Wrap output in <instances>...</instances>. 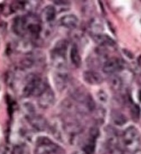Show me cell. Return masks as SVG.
Here are the masks:
<instances>
[{"mask_svg":"<svg viewBox=\"0 0 141 154\" xmlns=\"http://www.w3.org/2000/svg\"><path fill=\"white\" fill-rule=\"evenodd\" d=\"M28 121L30 122L32 127L38 131H43L47 127L46 121L40 115H33L30 118H28Z\"/></svg>","mask_w":141,"mask_h":154,"instance_id":"obj_9","label":"cell"},{"mask_svg":"<svg viewBox=\"0 0 141 154\" xmlns=\"http://www.w3.org/2000/svg\"><path fill=\"white\" fill-rule=\"evenodd\" d=\"M123 68L121 60L118 58H111L105 62L103 66V70L106 74H113L115 72L120 71Z\"/></svg>","mask_w":141,"mask_h":154,"instance_id":"obj_6","label":"cell"},{"mask_svg":"<svg viewBox=\"0 0 141 154\" xmlns=\"http://www.w3.org/2000/svg\"><path fill=\"white\" fill-rule=\"evenodd\" d=\"M94 40L96 41L97 44L102 46L105 45H109V46H113L115 45V41L112 38L109 37L106 34H103V33H98L94 35Z\"/></svg>","mask_w":141,"mask_h":154,"instance_id":"obj_10","label":"cell"},{"mask_svg":"<svg viewBox=\"0 0 141 154\" xmlns=\"http://www.w3.org/2000/svg\"><path fill=\"white\" fill-rule=\"evenodd\" d=\"M134 154H141V150H137V151H135Z\"/></svg>","mask_w":141,"mask_h":154,"instance_id":"obj_26","label":"cell"},{"mask_svg":"<svg viewBox=\"0 0 141 154\" xmlns=\"http://www.w3.org/2000/svg\"><path fill=\"white\" fill-rule=\"evenodd\" d=\"M74 154H86L85 152H84L83 150H81V151H78V152H75Z\"/></svg>","mask_w":141,"mask_h":154,"instance_id":"obj_24","label":"cell"},{"mask_svg":"<svg viewBox=\"0 0 141 154\" xmlns=\"http://www.w3.org/2000/svg\"><path fill=\"white\" fill-rule=\"evenodd\" d=\"M24 2H21V1H17V2H13L11 4V9L13 10H21L24 8Z\"/></svg>","mask_w":141,"mask_h":154,"instance_id":"obj_20","label":"cell"},{"mask_svg":"<svg viewBox=\"0 0 141 154\" xmlns=\"http://www.w3.org/2000/svg\"><path fill=\"white\" fill-rule=\"evenodd\" d=\"M83 102L89 110L92 111V110H95V107H96L95 106V102H94V100L92 99V98L90 96V95H86V98H85V100H84Z\"/></svg>","mask_w":141,"mask_h":154,"instance_id":"obj_19","label":"cell"},{"mask_svg":"<svg viewBox=\"0 0 141 154\" xmlns=\"http://www.w3.org/2000/svg\"><path fill=\"white\" fill-rule=\"evenodd\" d=\"M138 98H139L140 101L141 102V90H140V91H139V93H138Z\"/></svg>","mask_w":141,"mask_h":154,"instance_id":"obj_25","label":"cell"},{"mask_svg":"<svg viewBox=\"0 0 141 154\" xmlns=\"http://www.w3.org/2000/svg\"><path fill=\"white\" fill-rule=\"evenodd\" d=\"M123 142L126 148L135 152L140 146V135L137 128L134 126H130L125 129L123 133Z\"/></svg>","mask_w":141,"mask_h":154,"instance_id":"obj_1","label":"cell"},{"mask_svg":"<svg viewBox=\"0 0 141 154\" xmlns=\"http://www.w3.org/2000/svg\"><path fill=\"white\" fill-rule=\"evenodd\" d=\"M54 82L56 83V87L59 91L63 90L66 87L67 82V75L64 72H58L54 77Z\"/></svg>","mask_w":141,"mask_h":154,"instance_id":"obj_13","label":"cell"},{"mask_svg":"<svg viewBox=\"0 0 141 154\" xmlns=\"http://www.w3.org/2000/svg\"><path fill=\"white\" fill-rule=\"evenodd\" d=\"M111 119L113 122L117 126H122L127 122V118L125 117V115L120 111L117 110H113L111 113Z\"/></svg>","mask_w":141,"mask_h":154,"instance_id":"obj_14","label":"cell"},{"mask_svg":"<svg viewBox=\"0 0 141 154\" xmlns=\"http://www.w3.org/2000/svg\"><path fill=\"white\" fill-rule=\"evenodd\" d=\"M97 97H98V99L101 101V102H106L107 101V95H106V93H105V92L104 91H99L98 92V93H97Z\"/></svg>","mask_w":141,"mask_h":154,"instance_id":"obj_22","label":"cell"},{"mask_svg":"<svg viewBox=\"0 0 141 154\" xmlns=\"http://www.w3.org/2000/svg\"><path fill=\"white\" fill-rule=\"evenodd\" d=\"M27 17L25 16H17L13 21V31L18 36H23L27 33Z\"/></svg>","mask_w":141,"mask_h":154,"instance_id":"obj_5","label":"cell"},{"mask_svg":"<svg viewBox=\"0 0 141 154\" xmlns=\"http://www.w3.org/2000/svg\"><path fill=\"white\" fill-rule=\"evenodd\" d=\"M55 16H56V9L52 5H48L45 7L41 14L42 19L46 22H50L53 21L55 19Z\"/></svg>","mask_w":141,"mask_h":154,"instance_id":"obj_11","label":"cell"},{"mask_svg":"<svg viewBox=\"0 0 141 154\" xmlns=\"http://www.w3.org/2000/svg\"><path fill=\"white\" fill-rule=\"evenodd\" d=\"M58 150V146L47 137L41 136L37 139L35 154H55Z\"/></svg>","mask_w":141,"mask_h":154,"instance_id":"obj_2","label":"cell"},{"mask_svg":"<svg viewBox=\"0 0 141 154\" xmlns=\"http://www.w3.org/2000/svg\"><path fill=\"white\" fill-rule=\"evenodd\" d=\"M41 81V78L35 75H30L27 77V83L22 89V96L29 97L32 95V93L36 88L38 82Z\"/></svg>","mask_w":141,"mask_h":154,"instance_id":"obj_3","label":"cell"},{"mask_svg":"<svg viewBox=\"0 0 141 154\" xmlns=\"http://www.w3.org/2000/svg\"><path fill=\"white\" fill-rule=\"evenodd\" d=\"M38 97H39L38 104H39L40 107H42V108H49L55 102L54 93L50 87H47L45 92Z\"/></svg>","mask_w":141,"mask_h":154,"instance_id":"obj_4","label":"cell"},{"mask_svg":"<svg viewBox=\"0 0 141 154\" xmlns=\"http://www.w3.org/2000/svg\"><path fill=\"white\" fill-rule=\"evenodd\" d=\"M60 22L62 25L64 26L67 28L75 29L79 24V20L77 18L76 16H75V15H67L61 18Z\"/></svg>","mask_w":141,"mask_h":154,"instance_id":"obj_8","label":"cell"},{"mask_svg":"<svg viewBox=\"0 0 141 154\" xmlns=\"http://www.w3.org/2000/svg\"><path fill=\"white\" fill-rule=\"evenodd\" d=\"M10 154H23V149L20 146H16L14 147L12 153Z\"/></svg>","mask_w":141,"mask_h":154,"instance_id":"obj_23","label":"cell"},{"mask_svg":"<svg viewBox=\"0 0 141 154\" xmlns=\"http://www.w3.org/2000/svg\"><path fill=\"white\" fill-rule=\"evenodd\" d=\"M130 110H131L132 117L134 119L135 121L137 119H139V117L140 115V106L135 104L134 102H132V104L130 106Z\"/></svg>","mask_w":141,"mask_h":154,"instance_id":"obj_18","label":"cell"},{"mask_svg":"<svg viewBox=\"0 0 141 154\" xmlns=\"http://www.w3.org/2000/svg\"><path fill=\"white\" fill-rule=\"evenodd\" d=\"M110 87L115 92L121 90L122 87V81L121 77L118 76H112L110 78Z\"/></svg>","mask_w":141,"mask_h":154,"instance_id":"obj_16","label":"cell"},{"mask_svg":"<svg viewBox=\"0 0 141 154\" xmlns=\"http://www.w3.org/2000/svg\"><path fill=\"white\" fill-rule=\"evenodd\" d=\"M95 141L96 139L90 137V139L87 141V143L85 145V147H83L84 152L86 154H93L94 151H95Z\"/></svg>","mask_w":141,"mask_h":154,"instance_id":"obj_17","label":"cell"},{"mask_svg":"<svg viewBox=\"0 0 141 154\" xmlns=\"http://www.w3.org/2000/svg\"><path fill=\"white\" fill-rule=\"evenodd\" d=\"M32 64H33V62L31 59H29V58H26V59L21 61V67H23L24 69L31 68L32 66Z\"/></svg>","mask_w":141,"mask_h":154,"instance_id":"obj_21","label":"cell"},{"mask_svg":"<svg viewBox=\"0 0 141 154\" xmlns=\"http://www.w3.org/2000/svg\"><path fill=\"white\" fill-rule=\"evenodd\" d=\"M70 60L75 66L79 67L81 64V58L76 45H73L70 50Z\"/></svg>","mask_w":141,"mask_h":154,"instance_id":"obj_15","label":"cell"},{"mask_svg":"<svg viewBox=\"0 0 141 154\" xmlns=\"http://www.w3.org/2000/svg\"><path fill=\"white\" fill-rule=\"evenodd\" d=\"M27 32H28L32 38H38L41 32V27L38 22H29L27 18Z\"/></svg>","mask_w":141,"mask_h":154,"instance_id":"obj_12","label":"cell"},{"mask_svg":"<svg viewBox=\"0 0 141 154\" xmlns=\"http://www.w3.org/2000/svg\"><path fill=\"white\" fill-rule=\"evenodd\" d=\"M83 78L86 82L91 85H97L102 83L103 81L102 76L99 73L93 70L85 71L83 74Z\"/></svg>","mask_w":141,"mask_h":154,"instance_id":"obj_7","label":"cell"}]
</instances>
